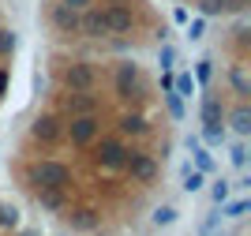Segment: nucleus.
Listing matches in <instances>:
<instances>
[{
	"mask_svg": "<svg viewBox=\"0 0 251 236\" xmlns=\"http://www.w3.org/2000/svg\"><path fill=\"white\" fill-rule=\"evenodd\" d=\"M23 184L26 187H52V191H72L75 173L68 161H56V157H34L26 169H23Z\"/></svg>",
	"mask_w": 251,
	"mask_h": 236,
	"instance_id": "nucleus-1",
	"label": "nucleus"
},
{
	"mask_svg": "<svg viewBox=\"0 0 251 236\" xmlns=\"http://www.w3.org/2000/svg\"><path fill=\"white\" fill-rule=\"evenodd\" d=\"M105 128V113H83V116H68L64 120V139L72 143V150H90L98 135Z\"/></svg>",
	"mask_w": 251,
	"mask_h": 236,
	"instance_id": "nucleus-2",
	"label": "nucleus"
},
{
	"mask_svg": "<svg viewBox=\"0 0 251 236\" xmlns=\"http://www.w3.org/2000/svg\"><path fill=\"white\" fill-rule=\"evenodd\" d=\"M60 90H98L101 86V72H98L94 60H68L56 72Z\"/></svg>",
	"mask_w": 251,
	"mask_h": 236,
	"instance_id": "nucleus-3",
	"label": "nucleus"
},
{
	"mask_svg": "<svg viewBox=\"0 0 251 236\" xmlns=\"http://www.w3.org/2000/svg\"><path fill=\"white\" fill-rule=\"evenodd\" d=\"M120 173H127V180H131V184H139V187H154V180L161 176V161H157V154H150V150L131 146Z\"/></svg>",
	"mask_w": 251,
	"mask_h": 236,
	"instance_id": "nucleus-4",
	"label": "nucleus"
},
{
	"mask_svg": "<svg viewBox=\"0 0 251 236\" xmlns=\"http://www.w3.org/2000/svg\"><path fill=\"white\" fill-rule=\"evenodd\" d=\"M94 165L98 169H105V173H120V169H124V157H127V150H131V143H127V139H120V135H98L94 143Z\"/></svg>",
	"mask_w": 251,
	"mask_h": 236,
	"instance_id": "nucleus-5",
	"label": "nucleus"
},
{
	"mask_svg": "<svg viewBox=\"0 0 251 236\" xmlns=\"http://www.w3.org/2000/svg\"><path fill=\"white\" fill-rule=\"evenodd\" d=\"M56 113L68 120V116H83V113H105V102L98 90H60V102H56Z\"/></svg>",
	"mask_w": 251,
	"mask_h": 236,
	"instance_id": "nucleus-6",
	"label": "nucleus"
},
{
	"mask_svg": "<svg viewBox=\"0 0 251 236\" xmlns=\"http://www.w3.org/2000/svg\"><path fill=\"white\" fill-rule=\"evenodd\" d=\"M105 23H109V38H131L143 15L135 4H105Z\"/></svg>",
	"mask_w": 251,
	"mask_h": 236,
	"instance_id": "nucleus-7",
	"label": "nucleus"
},
{
	"mask_svg": "<svg viewBox=\"0 0 251 236\" xmlns=\"http://www.w3.org/2000/svg\"><path fill=\"white\" fill-rule=\"evenodd\" d=\"M45 23H49V30L56 34V38H79V11L68 8V4H60V0H49L45 4Z\"/></svg>",
	"mask_w": 251,
	"mask_h": 236,
	"instance_id": "nucleus-8",
	"label": "nucleus"
},
{
	"mask_svg": "<svg viewBox=\"0 0 251 236\" xmlns=\"http://www.w3.org/2000/svg\"><path fill=\"white\" fill-rule=\"evenodd\" d=\"M26 135H30V143H38V146L64 143V116L60 113H38L30 120V128H26Z\"/></svg>",
	"mask_w": 251,
	"mask_h": 236,
	"instance_id": "nucleus-9",
	"label": "nucleus"
},
{
	"mask_svg": "<svg viewBox=\"0 0 251 236\" xmlns=\"http://www.w3.org/2000/svg\"><path fill=\"white\" fill-rule=\"evenodd\" d=\"M113 98L124 109H143L150 102V82L147 75H135V79H113Z\"/></svg>",
	"mask_w": 251,
	"mask_h": 236,
	"instance_id": "nucleus-10",
	"label": "nucleus"
},
{
	"mask_svg": "<svg viewBox=\"0 0 251 236\" xmlns=\"http://www.w3.org/2000/svg\"><path fill=\"white\" fill-rule=\"evenodd\" d=\"M113 128H116V135H120V139H131V143H135V139H150V135H154V124L147 120V113H143V109H124V113L113 120Z\"/></svg>",
	"mask_w": 251,
	"mask_h": 236,
	"instance_id": "nucleus-11",
	"label": "nucleus"
},
{
	"mask_svg": "<svg viewBox=\"0 0 251 236\" xmlns=\"http://www.w3.org/2000/svg\"><path fill=\"white\" fill-rule=\"evenodd\" d=\"M79 38L86 41H109V23H105V8L90 4L79 11Z\"/></svg>",
	"mask_w": 251,
	"mask_h": 236,
	"instance_id": "nucleus-12",
	"label": "nucleus"
},
{
	"mask_svg": "<svg viewBox=\"0 0 251 236\" xmlns=\"http://www.w3.org/2000/svg\"><path fill=\"white\" fill-rule=\"evenodd\" d=\"M64 217H68L72 233H94V229H101V210L98 206H68Z\"/></svg>",
	"mask_w": 251,
	"mask_h": 236,
	"instance_id": "nucleus-13",
	"label": "nucleus"
},
{
	"mask_svg": "<svg viewBox=\"0 0 251 236\" xmlns=\"http://www.w3.org/2000/svg\"><path fill=\"white\" fill-rule=\"evenodd\" d=\"M34 206H42L45 214H64L68 210V191H52V187H26Z\"/></svg>",
	"mask_w": 251,
	"mask_h": 236,
	"instance_id": "nucleus-14",
	"label": "nucleus"
},
{
	"mask_svg": "<svg viewBox=\"0 0 251 236\" xmlns=\"http://www.w3.org/2000/svg\"><path fill=\"white\" fill-rule=\"evenodd\" d=\"M225 113H229V102H225V98H218V94H206V98H202V109H199L202 128H221V124H225Z\"/></svg>",
	"mask_w": 251,
	"mask_h": 236,
	"instance_id": "nucleus-15",
	"label": "nucleus"
},
{
	"mask_svg": "<svg viewBox=\"0 0 251 236\" xmlns=\"http://www.w3.org/2000/svg\"><path fill=\"white\" fill-rule=\"evenodd\" d=\"M225 124H229L240 139H248V135H251V105L248 102H236L229 113H225Z\"/></svg>",
	"mask_w": 251,
	"mask_h": 236,
	"instance_id": "nucleus-16",
	"label": "nucleus"
},
{
	"mask_svg": "<svg viewBox=\"0 0 251 236\" xmlns=\"http://www.w3.org/2000/svg\"><path fill=\"white\" fill-rule=\"evenodd\" d=\"M225 79H229V86H232V94H236V102H248L251 98V79H248V64H232L229 72H225Z\"/></svg>",
	"mask_w": 251,
	"mask_h": 236,
	"instance_id": "nucleus-17",
	"label": "nucleus"
},
{
	"mask_svg": "<svg viewBox=\"0 0 251 236\" xmlns=\"http://www.w3.org/2000/svg\"><path fill=\"white\" fill-rule=\"evenodd\" d=\"M180 176H184V191L188 195H195V191H202V184H206V173H199V169H191V161H184L180 165Z\"/></svg>",
	"mask_w": 251,
	"mask_h": 236,
	"instance_id": "nucleus-18",
	"label": "nucleus"
},
{
	"mask_svg": "<svg viewBox=\"0 0 251 236\" xmlns=\"http://www.w3.org/2000/svg\"><path fill=\"white\" fill-rule=\"evenodd\" d=\"M135 75H147V72H143V64H139L135 56H124V60L113 64V79H135Z\"/></svg>",
	"mask_w": 251,
	"mask_h": 236,
	"instance_id": "nucleus-19",
	"label": "nucleus"
},
{
	"mask_svg": "<svg viewBox=\"0 0 251 236\" xmlns=\"http://www.w3.org/2000/svg\"><path fill=\"white\" fill-rule=\"evenodd\" d=\"M15 49H19V34L11 26H0V60H11Z\"/></svg>",
	"mask_w": 251,
	"mask_h": 236,
	"instance_id": "nucleus-20",
	"label": "nucleus"
},
{
	"mask_svg": "<svg viewBox=\"0 0 251 236\" xmlns=\"http://www.w3.org/2000/svg\"><path fill=\"white\" fill-rule=\"evenodd\" d=\"M195 86H199V82H195V75H191V72L173 75V90H176L180 98H191V94H195Z\"/></svg>",
	"mask_w": 251,
	"mask_h": 236,
	"instance_id": "nucleus-21",
	"label": "nucleus"
},
{
	"mask_svg": "<svg viewBox=\"0 0 251 236\" xmlns=\"http://www.w3.org/2000/svg\"><path fill=\"white\" fill-rule=\"evenodd\" d=\"M0 229H19V206L15 203H0Z\"/></svg>",
	"mask_w": 251,
	"mask_h": 236,
	"instance_id": "nucleus-22",
	"label": "nucleus"
},
{
	"mask_svg": "<svg viewBox=\"0 0 251 236\" xmlns=\"http://www.w3.org/2000/svg\"><path fill=\"white\" fill-rule=\"evenodd\" d=\"M199 143H206V146H225V143H229V131H225V124H221V128H202Z\"/></svg>",
	"mask_w": 251,
	"mask_h": 236,
	"instance_id": "nucleus-23",
	"label": "nucleus"
},
{
	"mask_svg": "<svg viewBox=\"0 0 251 236\" xmlns=\"http://www.w3.org/2000/svg\"><path fill=\"white\" fill-rule=\"evenodd\" d=\"M195 8L202 19H218V15H225V0H195Z\"/></svg>",
	"mask_w": 251,
	"mask_h": 236,
	"instance_id": "nucleus-24",
	"label": "nucleus"
},
{
	"mask_svg": "<svg viewBox=\"0 0 251 236\" xmlns=\"http://www.w3.org/2000/svg\"><path fill=\"white\" fill-rule=\"evenodd\" d=\"M191 157H195V165H191V169H199V173H214V154H210V150H202V143L191 150Z\"/></svg>",
	"mask_w": 251,
	"mask_h": 236,
	"instance_id": "nucleus-25",
	"label": "nucleus"
},
{
	"mask_svg": "<svg viewBox=\"0 0 251 236\" xmlns=\"http://www.w3.org/2000/svg\"><path fill=\"white\" fill-rule=\"evenodd\" d=\"M251 210V199H236V203H221V217H232V221H236V217H244Z\"/></svg>",
	"mask_w": 251,
	"mask_h": 236,
	"instance_id": "nucleus-26",
	"label": "nucleus"
},
{
	"mask_svg": "<svg viewBox=\"0 0 251 236\" xmlns=\"http://www.w3.org/2000/svg\"><path fill=\"white\" fill-rule=\"evenodd\" d=\"M165 109L173 120H184V98H180L176 90H165Z\"/></svg>",
	"mask_w": 251,
	"mask_h": 236,
	"instance_id": "nucleus-27",
	"label": "nucleus"
},
{
	"mask_svg": "<svg viewBox=\"0 0 251 236\" xmlns=\"http://www.w3.org/2000/svg\"><path fill=\"white\" fill-rule=\"evenodd\" d=\"M150 221H154L157 229H165V225H173V221H176V206H157L154 214H150Z\"/></svg>",
	"mask_w": 251,
	"mask_h": 236,
	"instance_id": "nucleus-28",
	"label": "nucleus"
},
{
	"mask_svg": "<svg viewBox=\"0 0 251 236\" xmlns=\"http://www.w3.org/2000/svg\"><path fill=\"white\" fill-rule=\"evenodd\" d=\"M195 82H202V86L214 82V60H210V56H202V60L195 64Z\"/></svg>",
	"mask_w": 251,
	"mask_h": 236,
	"instance_id": "nucleus-29",
	"label": "nucleus"
},
{
	"mask_svg": "<svg viewBox=\"0 0 251 236\" xmlns=\"http://www.w3.org/2000/svg\"><path fill=\"white\" fill-rule=\"evenodd\" d=\"M232 41L240 45V52H248V41H251V26H248V19H240L236 26H232Z\"/></svg>",
	"mask_w": 251,
	"mask_h": 236,
	"instance_id": "nucleus-30",
	"label": "nucleus"
},
{
	"mask_svg": "<svg viewBox=\"0 0 251 236\" xmlns=\"http://www.w3.org/2000/svg\"><path fill=\"white\" fill-rule=\"evenodd\" d=\"M229 161L236 165V169H248V146H244V143H232L229 146Z\"/></svg>",
	"mask_w": 251,
	"mask_h": 236,
	"instance_id": "nucleus-31",
	"label": "nucleus"
},
{
	"mask_svg": "<svg viewBox=\"0 0 251 236\" xmlns=\"http://www.w3.org/2000/svg\"><path fill=\"white\" fill-rule=\"evenodd\" d=\"M229 195H232V184H225V180H218V184L210 187V199H214V203H229Z\"/></svg>",
	"mask_w": 251,
	"mask_h": 236,
	"instance_id": "nucleus-32",
	"label": "nucleus"
},
{
	"mask_svg": "<svg viewBox=\"0 0 251 236\" xmlns=\"http://www.w3.org/2000/svg\"><path fill=\"white\" fill-rule=\"evenodd\" d=\"M221 221H225V217H221V210L218 214H210L206 221H202V229H199V236H218V229H221Z\"/></svg>",
	"mask_w": 251,
	"mask_h": 236,
	"instance_id": "nucleus-33",
	"label": "nucleus"
},
{
	"mask_svg": "<svg viewBox=\"0 0 251 236\" xmlns=\"http://www.w3.org/2000/svg\"><path fill=\"white\" fill-rule=\"evenodd\" d=\"M157 64H161V68H173V64H176V49H173V45H169V41H161V52H157Z\"/></svg>",
	"mask_w": 251,
	"mask_h": 236,
	"instance_id": "nucleus-34",
	"label": "nucleus"
},
{
	"mask_svg": "<svg viewBox=\"0 0 251 236\" xmlns=\"http://www.w3.org/2000/svg\"><path fill=\"white\" fill-rule=\"evenodd\" d=\"M202 34H206V19H188V38L199 41Z\"/></svg>",
	"mask_w": 251,
	"mask_h": 236,
	"instance_id": "nucleus-35",
	"label": "nucleus"
},
{
	"mask_svg": "<svg viewBox=\"0 0 251 236\" xmlns=\"http://www.w3.org/2000/svg\"><path fill=\"white\" fill-rule=\"evenodd\" d=\"M113 49H116V52H131V56H135L139 45H135L131 38H113Z\"/></svg>",
	"mask_w": 251,
	"mask_h": 236,
	"instance_id": "nucleus-36",
	"label": "nucleus"
},
{
	"mask_svg": "<svg viewBox=\"0 0 251 236\" xmlns=\"http://www.w3.org/2000/svg\"><path fill=\"white\" fill-rule=\"evenodd\" d=\"M251 0H225V15H240V11H248Z\"/></svg>",
	"mask_w": 251,
	"mask_h": 236,
	"instance_id": "nucleus-37",
	"label": "nucleus"
},
{
	"mask_svg": "<svg viewBox=\"0 0 251 236\" xmlns=\"http://www.w3.org/2000/svg\"><path fill=\"white\" fill-rule=\"evenodd\" d=\"M191 19V11L184 8V4H180V8H173V23H188Z\"/></svg>",
	"mask_w": 251,
	"mask_h": 236,
	"instance_id": "nucleus-38",
	"label": "nucleus"
},
{
	"mask_svg": "<svg viewBox=\"0 0 251 236\" xmlns=\"http://www.w3.org/2000/svg\"><path fill=\"white\" fill-rule=\"evenodd\" d=\"M60 4H68V8H75V11H83V8H90V4H98V0H60Z\"/></svg>",
	"mask_w": 251,
	"mask_h": 236,
	"instance_id": "nucleus-39",
	"label": "nucleus"
},
{
	"mask_svg": "<svg viewBox=\"0 0 251 236\" xmlns=\"http://www.w3.org/2000/svg\"><path fill=\"white\" fill-rule=\"evenodd\" d=\"M8 79H11V75H8V68H4V64H0V98H4V94H8Z\"/></svg>",
	"mask_w": 251,
	"mask_h": 236,
	"instance_id": "nucleus-40",
	"label": "nucleus"
},
{
	"mask_svg": "<svg viewBox=\"0 0 251 236\" xmlns=\"http://www.w3.org/2000/svg\"><path fill=\"white\" fill-rule=\"evenodd\" d=\"M154 38H157V41H165V38H169V26H165V23H161V26H154Z\"/></svg>",
	"mask_w": 251,
	"mask_h": 236,
	"instance_id": "nucleus-41",
	"label": "nucleus"
},
{
	"mask_svg": "<svg viewBox=\"0 0 251 236\" xmlns=\"http://www.w3.org/2000/svg\"><path fill=\"white\" fill-rule=\"evenodd\" d=\"M15 236H42L38 229H15Z\"/></svg>",
	"mask_w": 251,
	"mask_h": 236,
	"instance_id": "nucleus-42",
	"label": "nucleus"
},
{
	"mask_svg": "<svg viewBox=\"0 0 251 236\" xmlns=\"http://www.w3.org/2000/svg\"><path fill=\"white\" fill-rule=\"evenodd\" d=\"M101 4H131V0H101Z\"/></svg>",
	"mask_w": 251,
	"mask_h": 236,
	"instance_id": "nucleus-43",
	"label": "nucleus"
}]
</instances>
